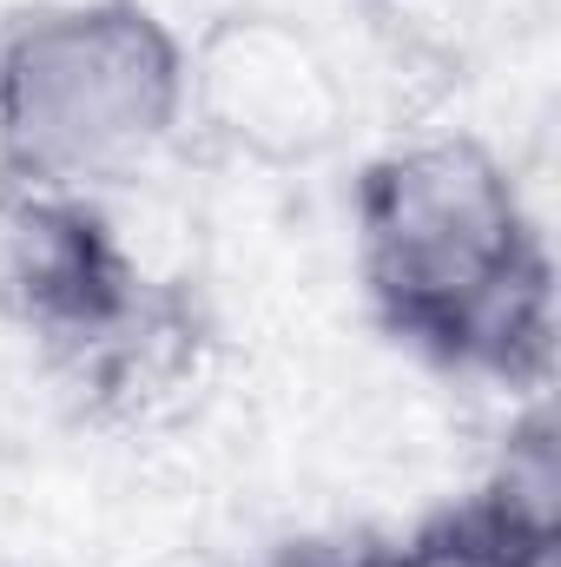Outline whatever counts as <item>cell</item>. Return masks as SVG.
Wrapping results in <instances>:
<instances>
[{"label": "cell", "mask_w": 561, "mask_h": 567, "mask_svg": "<svg viewBox=\"0 0 561 567\" xmlns=\"http://www.w3.org/2000/svg\"><path fill=\"white\" fill-rule=\"evenodd\" d=\"M357 278L377 323L456 377L542 390L555 265L509 158L476 133L377 152L350 185Z\"/></svg>", "instance_id": "obj_1"}, {"label": "cell", "mask_w": 561, "mask_h": 567, "mask_svg": "<svg viewBox=\"0 0 561 567\" xmlns=\"http://www.w3.org/2000/svg\"><path fill=\"white\" fill-rule=\"evenodd\" d=\"M185 133V33L152 0H33L0 20V185L93 198Z\"/></svg>", "instance_id": "obj_2"}, {"label": "cell", "mask_w": 561, "mask_h": 567, "mask_svg": "<svg viewBox=\"0 0 561 567\" xmlns=\"http://www.w3.org/2000/svg\"><path fill=\"white\" fill-rule=\"evenodd\" d=\"M350 120L324 47L284 13H218L185 40V126L252 165H310Z\"/></svg>", "instance_id": "obj_3"}, {"label": "cell", "mask_w": 561, "mask_h": 567, "mask_svg": "<svg viewBox=\"0 0 561 567\" xmlns=\"http://www.w3.org/2000/svg\"><path fill=\"white\" fill-rule=\"evenodd\" d=\"M7 297L80 370L133 357L145 323V278L113 245L100 205L60 192H7Z\"/></svg>", "instance_id": "obj_4"}, {"label": "cell", "mask_w": 561, "mask_h": 567, "mask_svg": "<svg viewBox=\"0 0 561 567\" xmlns=\"http://www.w3.org/2000/svg\"><path fill=\"white\" fill-rule=\"evenodd\" d=\"M384 567H555V449L549 423L509 442L502 475L462 508L429 515L404 542H384Z\"/></svg>", "instance_id": "obj_5"}, {"label": "cell", "mask_w": 561, "mask_h": 567, "mask_svg": "<svg viewBox=\"0 0 561 567\" xmlns=\"http://www.w3.org/2000/svg\"><path fill=\"white\" fill-rule=\"evenodd\" d=\"M272 567H384V542H297Z\"/></svg>", "instance_id": "obj_6"}]
</instances>
